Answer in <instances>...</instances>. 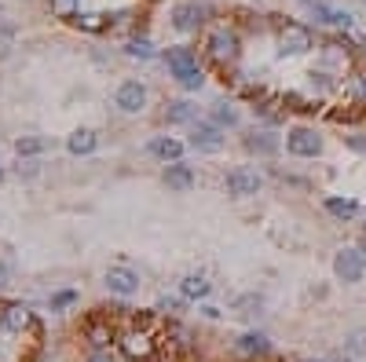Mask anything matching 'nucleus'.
<instances>
[{"instance_id": "obj_1", "label": "nucleus", "mask_w": 366, "mask_h": 362, "mask_svg": "<svg viewBox=\"0 0 366 362\" xmlns=\"http://www.w3.org/2000/svg\"><path fill=\"white\" fill-rule=\"evenodd\" d=\"M224 132H220V124L217 121H198L195 129H190V146L195 151H202V154H217V151H224Z\"/></svg>"}, {"instance_id": "obj_2", "label": "nucleus", "mask_w": 366, "mask_h": 362, "mask_svg": "<svg viewBox=\"0 0 366 362\" xmlns=\"http://www.w3.org/2000/svg\"><path fill=\"white\" fill-rule=\"evenodd\" d=\"M362 271H366V260H362L359 249H341L337 257H333V274H337L341 282L355 286V282L362 279Z\"/></svg>"}, {"instance_id": "obj_3", "label": "nucleus", "mask_w": 366, "mask_h": 362, "mask_svg": "<svg viewBox=\"0 0 366 362\" xmlns=\"http://www.w3.org/2000/svg\"><path fill=\"white\" fill-rule=\"evenodd\" d=\"M227 194L231 198H253L256 190H261V173H253V168H234V173L224 180Z\"/></svg>"}, {"instance_id": "obj_4", "label": "nucleus", "mask_w": 366, "mask_h": 362, "mask_svg": "<svg viewBox=\"0 0 366 362\" xmlns=\"http://www.w3.org/2000/svg\"><path fill=\"white\" fill-rule=\"evenodd\" d=\"M114 103H118V110H125V114H139L143 106H147V88H143L139 81H121Z\"/></svg>"}, {"instance_id": "obj_5", "label": "nucleus", "mask_w": 366, "mask_h": 362, "mask_svg": "<svg viewBox=\"0 0 366 362\" xmlns=\"http://www.w3.org/2000/svg\"><path fill=\"white\" fill-rule=\"evenodd\" d=\"M106 289L118 296H132V293H139V274L132 267H110L106 271Z\"/></svg>"}, {"instance_id": "obj_6", "label": "nucleus", "mask_w": 366, "mask_h": 362, "mask_svg": "<svg viewBox=\"0 0 366 362\" xmlns=\"http://www.w3.org/2000/svg\"><path fill=\"white\" fill-rule=\"evenodd\" d=\"M286 146H290V154H297V158H315L322 151V139L311 129H297V132H290Z\"/></svg>"}, {"instance_id": "obj_7", "label": "nucleus", "mask_w": 366, "mask_h": 362, "mask_svg": "<svg viewBox=\"0 0 366 362\" xmlns=\"http://www.w3.org/2000/svg\"><path fill=\"white\" fill-rule=\"evenodd\" d=\"M278 45H282V48H278L282 55H304L311 48V33L304 26H286L282 37H278Z\"/></svg>"}, {"instance_id": "obj_8", "label": "nucleus", "mask_w": 366, "mask_h": 362, "mask_svg": "<svg viewBox=\"0 0 366 362\" xmlns=\"http://www.w3.org/2000/svg\"><path fill=\"white\" fill-rule=\"evenodd\" d=\"M165 187H168V190H180V194H187V190L195 187V173H190V165L172 161V165L165 168Z\"/></svg>"}, {"instance_id": "obj_9", "label": "nucleus", "mask_w": 366, "mask_h": 362, "mask_svg": "<svg viewBox=\"0 0 366 362\" xmlns=\"http://www.w3.org/2000/svg\"><path fill=\"white\" fill-rule=\"evenodd\" d=\"M172 26H176L180 33H190L202 26V8L198 4H176L172 8Z\"/></svg>"}, {"instance_id": "obj_10", "label": "nucleus", "mask_w": 366, "mask_h": 362, "mask_svg": "<svg viewBox=\"0 0 366 362\" xmlns=\"http://www.w3.org/2000/svg\"><path fill=\"white\" fill-rule=\"evenodd\" d=\"M209 52L217 55L220 62H231L234 55H239V40H234L231 33H224V30H220V33H212V37H209Z\"/></svg>"}, {"instance_id": "obj_11", "label": "nucleus", "mask_w": 366, "mask_h": 362, "mask_svg": "<svg viewBox=\"0 0 366 362\" xmlns=\"http://www.w3.org/2000/svg\"><path fill=\"white\" fill-rule=\"evenodd\" d=\"M311 18H315V23H326V26H341V30L352 26L348 11H337V8H326V4H311Z\"/></svg>"}, {"instance_id": "obj_12", "label": "nucleus", "mask_w": 366, "mask_h": 362, "mask_svg": "<svg viewBox=\"0 0 366 362\" xmlns=\"http://www.w3.org/2000/svg\"><path fill=\"white\" fill-rule=\"evenodd\" d=\"M26 326H30V311L26 308H18V304L4 308V315H0V329L4 333H23Z\"/></svg>"}, {"instance_id": "obj_13", "label": "nucleus", "mask_w": 366, "mask_h": 362, "mask_svg": "<svg viewBox=\"0 0 366 362\" xmlns=\"http://www.w3.org/2000/svg\"><path fill=\"white\" fill-rule=\"evenodd\" d=\"M165 62H168V74L176 77V74H183V70H190V66H198V59H195V52L190 48H168V55H165Z\"/></svg>"}, {"instance_id": "obj_14", "label": "nucleus", "mask_w": 366, "mask_h": 362, "mask_svg": "<svg viewBox=\"0 0 366 362\" xmlns=\"http://www.w3.org/2000/svg\"><path fill=\"white\" fill-rule=\"evenodd\" d=\"M150 154H158L161 161H180L183 143H180V139H172V136H161V139L150 143Z\"/></svg>"}, {"instance_id": "obj_15", "label": "nucleus", "mask_w": 366, "mask_h": 362, "mask_svg": "<svg viewBox=\"0 0 366 362\" xmlns=\"http://www.w3.org/2000/svg\"><path fill=\"white\" fill-rule=\"evenodd\" d=\"M67 151L77 154V158H81V154H92V151H96V132H92V129H77V132L67 139Z\"/></svg>"}, {"instance_id": "obj_16", "label": "nucleus", "mask_w": 366, "mask_h": 362, "mask_svg": "<svg viewBox=\"0 0 366 362\" xmlns=\"http://www.w3.org/2000/svg\"><path fill=\"white\" fill-rule=\"evenodd\" d=\"M209 279H205V274H187V279L180 282V293L187 296V300H198V296H209Z\"/></svg>"}, {"instance_id": "obj_17", "label": "nucleus", "mask_w": 366, "mask_h": 362, "mask_svg": "<svg viewBox=\"0 0 366 362\" xmlns=\"http://www.w3.org/2000/svg\"><path fill=\"white\" fill-rule=\"evenodd\" d=\"M165 121H168V124H187V121H195V106H190L187 99L168 103V106H165Z\"/></svg>"}, {"instance_id": "obj_18", "label": "nucleus", "mask_w": 366, "mask_h": 362, "mask_svg": "<svg viewBox=\"0 0 366 362\" xmlns=\"http://www.w3.org/2000/svg\"><path fill=\"white\" fill-rule=\"evenodd\" d=\"M234 348H239L242 355H264L271 344H268L264 333H246V337H239V344H234Z\"/></svg>"}, {"instance_id": "obj_19", "label": "nucleus", "mask_w": 366, "mask_h": 362, "mask_svg": "<svg viewBox=\"0 0 366 362\" xmlns=\"http://www.w3.org/2000/svg\"><path fill=\"white\" fill-rule=\"evenodd\" d=\"M15 151H18V158L45 154V151H48V139H45V136H23V139H15Z\"/></svg>"}, {"instance_id": "obj_20", "label": "nucleus", "mask_w": 366, "mask_h": 362, "mask_svg": "<svg viewBox=\"0 0 366 362\" xmlns=\"http://www.w3.org/2000/svg\"><path fill=\"white\" fill-rule=\"evenodd\" d=\"M326 212H333L337 220H352L359 212V205L352 198H326Z\"/></svg>"}, {"instance_id": "obj_21", "label": "nucleus", "mask_w": 366, "mask_h": 362, "mask_svg": "<svg viewBox=\"0 0 366 362\" xmlns=\"http://www.w3.org/2000/svg\"><path fill=\"white\" fill-rule=\"evenodd\" d=\"M176 84H180L183 92H198L202 84H205V74H202V66H190V70L176 74Z\"/></svg>"}, {"instance_id": "obj_22", "label": "nucleus", "mask_w": 366, "mask_h": 362, "mask_svg": "<svg viewBox=\"0 0 366 362\" xmlns=\"http://www.w3.org/2000/svg\"><path fill=\"white\" fill-rule=\"evenodd\" d=\"M246 146H249V151H261V154H275V151H278V139L261 132V136H249V139H246Z\"/></svg>"}, {"instance_id": "obj_23", "label": "nucleus", "mask_w": 366, "mask_h": 362, "mask_svg": "<svg viewBox=\"0 0 366 362\" xmlns=\"http://www.w3.org/2000/svg\"><path fill=\"white\" fill-rule=\"evenodd\" d=\"M125 351H128V355H136V358H147V355H150L147 337H136V333H132V337H125Z\"/></svg>"}, {"instance_id": "obj_24", "label": "nucleus", "mask_w": 366, "mask_h": 362, "mask_svg": "<svg viewBox=\"0 0 366 362\" xmlns=\"http://www.w3.org/2000/svg\"><path fill=\"white\" fill-rule=\"evenodd\" d=\"M212 121H217V124H234V121H239V110H234L231 103H217V110H212Z\"/></svg>"}, {"instance_id": "obj_25", "label": "nucleus", "mask_w": 366, "mask_h": 362, "mask_svg": "<svg viewBox=\"0 0 366 362\" xmlns=\"http://www.w3.org/2000/svg\"><path fill=\"white\" fill-rule=\"evenodd\" d=\"M52 11L62 18H74L77 15V0H52Z\"/></svg>"}, {"instance_id": "obj_26", "label": "nucleus", "mask_w": 366, "mask_h": 362, "mask_svg": "<svg viewBox=\"0 0 366 362\" xmlns=\"http://www.w3.org/2000/svg\"><path fill=\"white\" fill-rule=\"evenodd\" d=\"M125 52L132 55V59H150V55H154V52H150V45H147V40H132V45H128Z\"/></svg>"}, {"instance_id": "obj_27", "label": "nucleus", "mask_w": 366, "mask_h": 362, "mask_svg": "<svg viewBox=\"0 0 366 362\" xmlns=\"http://www.w3.org/2000/svg\"><path fill=\"white\" fill-rule=\"evenodd\" d=\"M99 18H103V15H74V23H77V26H84V30H103Z\"/></svg>"}, {"instance_id": "obj_28", "label": "nucleus", "mask_w": 366, "mask_h": 362, "mask_svg": "<svg viewBox=\"0 0 366 362\" xmlns=\"http://www.w3.org/2000/svg\"><path fill=\"white\" fill-rule=\"evenodd\" d=\"M344 143H348L355 154H366V136H344Z\"/></svg>"}, {"instance_id": "obj_29", "label": "nucleus", "mask_w": 366, "mask_h": 362, "mask_svg": "<svg viewBox=\"0 0 366 362\" xmlns=\"http://www.w3.org/2000/svg\"><path fill=\"white\" fill-rule=\"evenodd\" d=\"M74 300H77V293H59L52 304H55V308H67V304H74Z\"/></svg>"}, {"instance_id": "obj_30", "label": "nucleus", "mask_w": 366, "mask_h": 362, "mask_svg": "<svg viewBox=\"0 0 366 362\" xmlns=\"http://www.w3.org/2000/svg\"><path fill=\"white\" fill-rule=\"evenodd\" d=\"M348 348H352L355 355H362V351H366V337H362V333H355V337H352V344H348Z\"/></svg>"}, {"instance_id": "obj_31", "label": "nucleus", "mask_w": 366, "mask_h": 362, "mask_svg": "<svg viewBox=\"0 0 366 362\" xmlns=\"http://www.w3.org/2000/svg\"><path fill=\"white\" fill-rule=\"evenodd\" d=\"M161 311H176L180 308V300H176V296H161V304H158Z\"/></svg>"}, {"instance_id": "obj_32", "label": "nucleus", "mask_w": 366, "mask_h": 362, "mask_svg": "<svg viewBox=\"0 0 366 362\" xmlns=\"http://www.w3.org/2000/svg\"><path fill=\"white\" fill-rule=\"evenodd\" d=\"M4 286H8V267L0 264V289H4Z\"/></svg>"}, {"instance_id": "obj_33", "label": "nucleus", "mask_w": 366, "mask_h": 362, "mask_svg": "<svg viewBox=\"0 0 366 362\" xmlns=\"http://www.w3.org/2000/svg\"><path fill=\"white\" fill-rule=\"evenodd\" d=\"M88 362H114V358H110V355H103V351H99V355H92Z\"/></svg>"}, {"instance_id": "obj_34", "label": "nucleus", "mask_w": 366, "mask_h": 362, "mask_svg": "<svg viewBox=\"0 0 366 362\" xmlns=\"http://www.w3.org/2000/svg\"><path fill=\"white\" fill-rule=\"evenodd\" d=\"M359 92L366 95V77H359Z\"/></svg>"}, {"instance_id": "obj_35", "label": "nucleus", "mask_w": 366, "mask_h": 362, "mask_svg": "<svg viewBox=\"0 0 366 362\" xmlns=\"http://www.w3.org/2000/svg\"><path fill=\"white\" fill-rule=\"evenodd\" d=\"M359 252H362V260H366V245H362V249H359Z\"/></svg>"}, {"instance_id": "obj_36", "label": "nucleus", "mask_w": 366, "mask_h": 362, "mask_svg": "<svg viewBox=\"0 0 366 362\" xmlns=\"http://www.w3.org/2000/svg\"><path fill=\"white\" fill-rule=\"evenodd\" d=\"M300 4H315V0H300Z\"/></svg>"}, {"instance_id": "obj_37", "label": "nucleus", "mask_w": 366, "mask_h": 362, "mask_svg": "<svg viewBox=\"0 0 366 362\" xmlns=\"http://www.w3.org/2000/svg\"><path fill=\"white\" fill-rule=\"evenodd\" d=\"M0 180H4V173H0Z\"/></svg>"}]
</instances>
